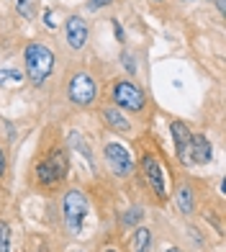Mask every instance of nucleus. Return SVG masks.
<instances>
[{
	"label": "nucleus",
	"mask_w": 226,
	"mask_h": 252,
	"mask_svg": "<svg viewBox=\"0 0 226 252\" xmlns=\"http://www.w3.org/2000/svg\"><path fill=\"white\" fill-rule=\"evenodd\" d=\"M24 64H26V77L31 80V85L41 88L49 80V75L54 72V52L47 44L33 41L24 52Z\"/></svg>",
	"instance_id": "nucleus-1"
},
{
	"label": "nucleus",
	"mask_w": 226,
	"mask_h": 252,
	"mask_svg": "<svg viewBox=\"0 0 226 252\" xmlns=\"http://www.w3.org/2000/svg\"><path fill=\"white\" fill-rule=\"evenodd\" d=\"M67 173H70V157H67V150H62V147L59 150H52L49 157H44L36 165V180L44 188L59 186L67 178Z\"/></svg>",
	"instance_id": "nucleus-2"
},
{
	"label": "nucleus",
	"mask_w": 226,
	"mask_h": 252,
	"mask_svg": "<svg viewBox=\"0 0 226 252\" xmlns=\"http://www.w3.org/2000/svg\"><path fill=\"white\" fill-rule=\"evenodd\" d=\"M87 196L80 188H72L64 193V201H62V214H64V224L72 234H80L83 232V224H85V216H87Z\"/></svg>",
	"instance_id": "nucleus-3"
},
{
	"label": "nucleus",
	"mask_w": 226,
	"mask_h": 252,
	"mask_svg": "<svg viewBox=\"0 0 226 252\" xmlns=\"http://www.w3.org/2000/svg\"><path fill=\"white\" fill-rule=\"evenodd\" d=\"M113 103L123 111H131V113H139L146 106V95L144 90L134 83V80H118L113 85Z\"/></svg>",
	"instance_id": "nucleus-4"
},
{
	"label": "nucleus",
	"mask_w": 226,
	"mask_h": 252,
	"mask_svg": "<svg viewBox=\"0 0 226 252\" xmlns=\"http://www.w3.org/2000/svg\"><path fill=\"white\" fill-rule=\"evenodd\" d=\"M67 95H70V100L75 103V106H80V108L90 106V103L95 100V95H98L95 77L90 72H77L70 80V85H67Z\"/></svg>",
	"instance_id": "nucleus-5"
},
{
	"label": "nucleus",
	"mask_w": 226,
	"mask_h": 252,
	"mask_svg": "<svg viewBox=\"0 0 226 252\" xmlns=\"http://www.w3.org/2000/svg\"><path fill=\"white\" fill-rule=\"evenodd\" d=\"M103 155H106V162H108V167H111L113 175L126 178V175L134 173V157H131V152H129L123 144L108 142L106 150H103Z\"/></svg>",
	"instance_id": "nucleus-6"
},
{
	"label": "nucleus",
	"mask_w": 226,
	"mask_h": 252,
	"mask_svg": "<svg viewBox=\"0 0 226 252\" xmlns=\"http://www.w3.org/2000/svg\"><path fill=\"white\" fill-rule=\"evenodd\" d=\"M141 173H144L146 186L154 190V196L160 198V201H165L170 188H167V183H165V170L160 165V159H157L154 155H144L141 157Z\"/></svg>",
	"instance_id": "nucleus-7"
},
{
	"label": "nucleus",
	"mask_w": 226,
	"mask_h": 252,
	"mask_svg": "<svg viewBox=\"0 0 226 252\" xmlns=\"http://www.w3.org/2000/svg\"><path fill=\"white\" fill-rule=\"evenodd\" d=\"M64 36H67L70 49H75V52L85 49V44H87V24H85V18L77 16V13L67 16V21H64Z\"/></svg>",
	"instance_id": "nucleus-8"
},
{
	"label": "nucleus",
	"mask_w": 226,
	"mask_h": 252,
	"mask_svg": "<svg viewBox=\"0 0 226 252\" xmlns=\"http://www.w3.org/2000/svg\"><path fill=\"white\" fill-rule=\"evenodd\" d=\"M170 131H172V142H175L177 159H180L183 165H188V162H190V142H193V134H190L188 124L172 121V124H170Z\"/></svg>",
	"instance_id": "nucleus-9"
},
{
	"label": "nucleus",
	"mask_w": 226,
	"mask_h": 252,
	"mask_svg": "<svg viewBox=\"0 0 226 252\" xmlns=\"http://www.w3.org/2000/svg\"><path fill=\"white\" fill-rule=\"evenodd\" d=\"M213 159V147L208 142L206 134H193V142H190V162L196 165H208Z\"/></svg>",
	"instance_id": "nucleus-10"
},
{
	"label": "nucleus",
	"mask_w": 226,
	"mask_h": 252,
	"mask_svg": "<svg viewBox=\"0 0 226 252\" xmlns=\"http://www.w3.org/2000/svg\"><path fill=\"white\" fill-rule=\"evenodd\" d=\"M175 203H177V211L183 214V216H190V214L196 211V193H193V188H190L188 183H183V186L177 188Z\"/></svg>",
	"instance_id": "nucleus-11"
},
{
	"label": "nucleus",
	"mask_w": 226,
	"mask_h": 252,
	"mask_svg": "<svg viewBox=\"0 0 226 252\" xmlns=\"http://www.w3.org/2000/svg\"><path fill=\"white\" fill-rule=\"evenodd\" d=\"M103 121L111 126L113 131H121V134H126V131L131 129V124L126 121V116H123L118 108H106V111H103Z\"/></svg>",
	"instance_id": "nucleus-12"
},
{
	"label": "nucleus",
	"mask_w": 226,
	"mask_h": 252,
	"mask_svg": "<svg viewBox=\"0 0 226 252\" xmlns=\"http://www.w3.org/2000/svg\"><path fill=\"white\" fill-rule=\"evenodd\" d=\"M149 247H152V229L149 226H137L134 239H131V250L134 252H149Z\"/></svg>",
	"instance_id": "nucleus-13"
},
{
	"label": "nucleus",
	"mask_w": 226,
	"mask_h": 252,
	"mask_svg": "<svg viewBox=\"0 0 226 252\" xmlns=\"http://www.w3.org/2000/svg\"><path fill=\"white\" fill-rule=\"evenodd\" d=\"M24 83V72L16 67H3L0 70V85H21Z\"/></svg>",
	"instance_id": "nucleus-14"
},
{
	"label": "nucleus",
	"mask_w": 226,
	"mask_h": 252,
	"mask_svg": "<svg viewBox=\"0 0 226 252\" xmlns=\"http://www.w3.org/2000/svg\"><path fill=\"white\" fill-rule=\"evenodd\" d=\"M67 144L75 147V150L80 152V155H85V157H87V162H93V152H90V144L83 139L80 134H70V139H67Z\"/></svg>",
	"instance_id": "nucleus-15"
},
{
	"label": "nucleus",
	"mask_w": 226,
	"mask_h": 252,
	"mask_svg": "<svg viewBox=\"0 0 226 252\" xmlns=\"http://www.w3.org/2000/svg\"><path fill=\"white\" fill-rule=\"evenodd\" d=\"M141 216H144V209H141V206H134V209H129L126 214H123L121 226H123V229H131V226H137V224L141 221Z\"/></svg>",
	"instance_id": "nucleus-16"
},
{
	"label": "nucleus",
	"mask_w": 226,
	"mask_h": 252,
	"mask_svg": "<svg viewBox=\"0 0 226 252\" xmlns=\"http://www.w3.org/2000/svg\"><path fill=\"white\" fill-rule=\"evenodd\" d=\"M16 10H18V16L31 21L33 13H36V0H16Z\"/></svg>",
	"instance_id": "nucleus-17"
},
{
	"label": "nucleus",
	"mask_w": 226,
	"mask_h": 252,
	"mask_svg": "<svg viewBox=\"0 0 226 252\" xmlns=\"http://www.w3.org/2000/svg\"><path fill=\"white\" fill-rule=\"evenodd\" d=\"M0 252H10V224L0 221Z\"/></svg>",
	"instance_id": "nucleus-18"
},
{
	"label": "nucleus",
	"mask_w": 226,
	"mask_h": 252,
	"mask_svg": "<svg viewBox=\"0 0 226 252\" xmlns=\"http://www.w3.org/2000/svg\"><path fill=\"white\" fill-rule=\"evenodd\" d=\"M121 62H123V67H126L131 75L137 72V64H134V57H131V54H123V57H121Z\"/></svg>",
	"instance_id": "nucleus-19"
},
{
	"label": "nucleus",
	"mask_w": 226,
	"mask_h": 252,
	"mask_svg": "<svg viewBox=\"0 0 226 252\" xmlns=\"http://www.w3.org/2000/svg\"><path fill=\"white\" fill-rule=\"evenodd\" d=\"M44 24H47V29H49V31H54V29H56V24H54V13H52V8H47V10H44Z\"/></svg>",
	"instance_id": "nucleus-20"
},
{
	"label": "nucleus",
	"mask_w": 226,
	"mask_h": 252,
	"mask_svg": "<svg viewBox=\"0 0 226 252\" xmlns=\"http://www.w3.org/2000/svg\"><path fill=\"white\" fill-rule=\"evenodd\" d=\"M111 3H113V0H87V8L90 10H100V8H106Z\"/></svg>",
	"instance_id": "nucleus-21"
},
{
	"label": "nucleus",
	"mask_w": 226,
	"mask_h": 252,
	"mask_svg": "<svg viewBox=\"0 0 226 252\" xmlns=\"http://www.w3.org/2000/svg\"><path fill=\"white\" fill-rule=\"evenodd\" d=\"M3 175H5V152L0 150V178H3Z\"/></svg>",
	"instance_id": "nucleus-22"
},
{
	"label": "nucleus",
	"mask_w": 226,
	"mask_h": 252,
	"mask_svg": "<svg viewBox=\"0 0 226 252\" xmlns=\"http://www.w3.org/2000/svg\"><path fill=\"white\" fill-rule=\"evenodd\" d=\"M113 26H116V39L123 41V29H121V24H118V21H113Z\"/></svg>",
	"instance_id": "nucleus-23"
},
{
	"label": "nucleus",
	"mask_w": 226,
	"mask_h": 252,
	"mask_svg": "<svg viewBox=\"0 0 226 252\" xmlns=\"http://www.w3.org/2000/svg\"><path fill=\"white\" fill-rule=\"evenodd\" d=\"M216 8H219V13H226V0H216Z\"/></svg>",
	"instance_id": "nucleus-24"
},
{
	"label": "nucleus",
	"mask_w": 226,
	"mask_h": 252,
	"mask_svg": "<svg viewBox=\"0 0 226 252\" xmlns=\"http://www.w3.org/2000/svg\"><path fill=\"white\" fill-rule=\"evenodd\" d=\"M165 252H180V247H167Z\"/></svg>",
	"instance_id": "nucleus-25"
},
{
	"label": "nucleus",
	"mask_w": 226,
	"mask_h": 252,
	"mask_svg": "<svg viewBox=\"0 0 226 252\" xmlns=\"http://www.w3.org/2000/svg\"><path fill=\"white\" fill-rule=\"evenodd\" d=\"M103 252H116V247H103Z\"/></svg>",
	"instance_id": "nucleus-26"
},
{
	"label": "nucleus",
	"mask_w": 226,
	"mask_h": 252,
	"mask_svg": "<svg viewBox=\"0 0 226 252\" xmlns=\"http://www.w3.org/2000/svg\"><path fill=\"white\" fill-rule=\"evenodd\" d=\"M183 3H193V0H183Z\"/></svg>",
	"instance_id": "nucleus-27"
},
{
	"label": "nucleus",
	"mask_w": 226,
	"mask_h": 252,
	"mask_svg": "<svg viewBox=\"0 0 226 252\" xmlns=\"http://www.w3.org/2000/svg\"><path fill=\"white\" fill-rule=\"evenodd\" d=\"M154 3H160V0H154Z\"/></svg>",
	"instance_id": "nucleus-28"
}]
</instances>
